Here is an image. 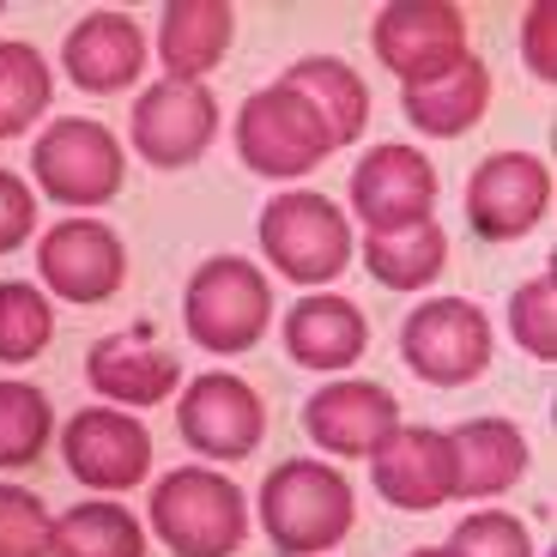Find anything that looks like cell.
Returning a JSON list of instances; mask_svg holds the SVG:
<instances>
[{
    "label": "cell",
    "mask_w": 557,
    "mask_h": 557,
    "mask_svg": "<svg viewBox=\"0 0 557 557\" xmlns=\"http://www.w3.org/2000/svg\"><path fill=\"white\" fill-rule=\"evenodd\" d=\"M358 528V491L334 460H278L261 479V533L278 557H327Z\"/></svg>",
    "instance_id": "1"
},
{
    "label": "cell",
    "mask_w": 557,
    "mask_h": 557,
    "mask_svg": "<svg viewBox=\"0 0 557 557\" xmlns=\"http://www.w3.org/2000/svg\"><path fill=\"white\" fill-rule=\"evenodd\" d=\"M146 516L170 557H237L249 540V497L212 467H170L152 485Z\"/></svg>",
    "instance_id": "2"
},
{
    "label": "cell",
    "mask_w": 557,
    "mask_h": 557,
    "mask_svg": "<svg viewBox=\"0 0 557 557\" xmlns=\"http://www.w3.org/2000/svg\"><path fill=\"white\" fill-rule=\"evenodd\" d=\"M182 327L207 358H243L273 327V285L243 255H212L182 292Z\"/></svg>",
    "instance_id": "3"
},
{
    "label": "cell",
    "mask_w": 557,
    "mask_h": 557,
    "mask_svg": "<svg viewBox=\"0 0 557 557\" xmlns=\"http://www.w3.org/2000/svg\"><path fill=\"white\" fill-rule=\"evenodd\" d=\"M255 231H261L267 267H278L304 292L309 285H334L351 267V249H358L351 219L327 195H315V188H285V195H273L261 207Z\"/></svg>",
    "instance_id": "4"
},
{
    "label": "cell",
    "mask_w": 557,
    "mask_h": 557,
    "mask_svg": "<svg viewBox=\"0 0 557 557\" xmlns=\"http://www.w3.org/2000/svg\"><path fill=\"white\" fill-rule=\"evenodd\" d=\"M237 158H243V170H255V176H267V182H297V176H309V170H321L334 158V134H327V122L309 110L304 91L273 79V85H261V91L243 98Z\"/></svg>",
    "instance_id": "5"
},
{
    "label": "cell",
    "mask_w": 557,
    "mask_h": 557,
    "mask_svg": "<svg viewBox=\"0 0 557 557\" xmlns=\"http://www.w3.org/2000/svg\"><path fill=\"white\" fill-rule=\"evenodd\" d=\"M30 176H37V195H49L55 207L98 212L127 188V152L103 122L67 115V122H49L37 134V146H30Z\"/></svg>",
    "instance_id": "6"
},
{
    "label": "cell",
    "mask_w": 557,
    "mask_h": 557,
    "mask_svg": "<svg viewBox=\"0 0 557 557\" xmlns=\"http://www.w3.org/2000/svg\"><path fill=\"white\" fill-rule=\"evenodd\" d=\"M497 327L473 297H424L400 321V358L431 388H467L491 370Z\"/></svg>",
    "instance_id": "7"
},
{
    "label": "cell",
    "mask_w": 557,
    "mask_h": 557,
    "mask_svg": "<svg viewBox=\"0 0 557 557\" xmlns=\"http://www.w3.org/2000/svg\"><path fill=\"white\" fill-rule=\"evenodd\" d=\"M370 49L376 61L400 79V91L448 73L467 49V13L455 0H388L370 25Z\"/></svg>",
    "instance_id": "8"
},
{
    "label": "cell",
    "mask_w": 557,
    "mask_h": 557,
    "mask_svg": "<svg viewBox=\"0 0 557 557\" xmlns=\"http://www.w3.org/2000/svg\"><path fill=\"white\" fill-rule=\"evenodd\" d=\"M42 292L73 309H98L127 285V243L103 219H61L37 237Z\"/></svg>",
    "instance_id": "9"
},
{
    "label": "cell",
    "mask_w": 557,
    "mask_h": 557,
    "mask_svg": "<svg viewBox=\"0 0 557 557\" xmlns=\"http://www.w3.org/2000/svg\"><path fill=\"white\" fill-rule=\"evenodd\" d=\"M127 139L134 152L152 170H188L212 152L219 139V98L207 85H182V79H158L134 98L127 115Z\"/></svg>",
    "instance_id": "10"
},
{
    "label": "cell",
    "mask_w": 557,
    "mask_h": 557,
    "mask_svg": "<svg viewBox=\"0 0 557 557\" xmlns=\"http://www.w3.org/2000/svg\"><path fill=\"white\" fill-rule=\"evenodd\" d=\"M176 431L207 460H249L267 436V400L237 370H207V376H195L182 388Z\"/></svg>",
    "instance_id": "11"
},
{
    "label": "cell",
    "mask_w": 557,
    "mask_h": 557,
    "mask_svg": "<svg viewBox=\"0 0 557 557\" xmlns=\"http://www.w3.org/2000/svg\"><path fill=\"white\" fill-rule=\"evenodd\" d=\"M552 212V164L540 152H491L467 176V224L485 243H521Z\"/></svg>",
    "instance_id": "12"
},
{
    "label": "cell",
    "mask_w": 557,
    "mask_h": 557,
    "mask_svg": "<svg viewBox=\"0 0 557 557\" xmlns=\"http://www.w3.org/2000/svg\"><path fill=\"white\" fill-rule=\"evenodd\" d=\"M61 460L85 491H134L152 473V431L122 406H85L61 431Z\"/></svg>",
    "instance_id": "13"
},
{
    "label": "cell",
    "mask_w": 557,
    "mask_h": 557,
    "mask_svg": "<svg viewBox=\"0 0 557 557\" xmlns=\"http://www.w3.org/2000/svg\"><path fill=\"white\" fill-rule=\"evenodd\" d=\"M351 212H358L363 237L376 231H406V224L431 219L436 212V170L424 152L400 146V139H382L358 158L351 170Z\"/></svg>",
    "instance_id": "14"
},
{
    "label": "cell",
    "mask_w": 557,
    "mask_h": 557,
    "mask_svg": "<svg viewBox=\"0 0 557 557\" xmlns=\"http://www.w3.org/2000/svg\"><path fill=\"white\" fill-rule=\"evenodd\" d=\"M370 485H376L382 503H394L406 516L460 503L448 431H436V424H394V431L382 436V448L370 455Z\"/></svg>",
    "instance_id": "15"
},
{
    "label": "cell",
    "mask_w": 557,
    "mask_h": 557,
    "mask_svg": "<svg viewBox=\"0 0 557 557\" xmlns=\"http://www.w3.org/2000/svg\"><path fill=\"white\" fill-rule=\"evenodd\" d=\"M146 30H139L134 13H115V7H98L85 13L79 25L61 42V73H67L73 91L85 98H115V91H134L139 73H146Z\"/></svg>",
    "instance_id": "16"
},
{
    "label": "cell",
    "mask_w": 557,
    "mask_h": 557,
    "mask_svg": "<svg viewBox=\"0 0 557 557\" xmlns=\"http://www.w3.org/2000/svg\"><path fill=\"white\" fill-rule=\"evenodd\" d=\"M85 382L98 388L103 406L146 412V406H164L182 388V363L158 346L152 321H134L127 334H110L85 351Z\"/></svg>",
    "instance_id": "17"
},
{
    "label": "cell",
    "mask_w": 557,
    "mask_h": 557,
    "mask_svg": "<svg viewBox=\"0 0 557 557\" xmlns=\"http://www.w3.org/2000/svg\"><path fill=\"white\" fill-rule=\"evenodd\" d=\"M400 424V400L382 382H327L304 400V436L334 460H370Z\"/></svg>",
    "instance_id": "18"
},
{
    "label": "cell",
    "mask_w": 557,
    "mask_h": 557,
    "mask_svg": "<svg viewBox=\"0 0 557 557\" xmlns=\"http://www.w3.org/2000/svg\"><path fill=\"white\" fill-rule=\"evenodd\" d=\"M285 351L304 370L339 376V370H351L370 351V315L339 292H304L292 304V315H285Z\"/></svg>",
    "instance_id": "19"
},
{
    "label": "cell",
    "mask_w": 557,
    "mask_h": 557,
    "mask_svg": "<svg viewBox=\"0 0 557 557\" xmlns=\"http://www.w3.org/2000/svg\"><path fill=\"white\" fill-rule=\"evenodd\" d=\"M231 37H237V7H231V0H170L164 18H158V61H164V79L200 85L224 61Z\"/></svg>",
    "instance_id": "20"
},
{
    "label": "cell",
    "mask_w": 557,
    "mask_h": 557,
    "mask_svg": "<svg viewBox=\"0 0 557 557\" xmlns=\"http://www.w3.org/2000/svg\"><path fill=\"white\" fill-rule=\"evenodd\" d=\"M448 448H455V497H503L509 485L528 479V436L509 418H467L448 431Z\"/></svg>",
    "instance_id": "21"
},
{
    "label": "cell",
    "mask_w": 557,
    "mask_h": 557,
    "mask_svg": "<svg viewBox=\"0 0 557 557\" xmlns=\"http://www.w3.org/2000/svg\"><path fill=\"white\" fill-rule=\"evenodd\" d=\"M400 110H406V122H412L418 134H431V139L473 134V127L485 122V110H491V67L479 55H460L448 73L400 91Z\"/></svg>",
    "instance_id": "22"
},
{
    "label": "cell",
    "mask_w": 557,
    "mask_h": 557,
    "mask_svg": "<svg viewBox=\"0 0 557 557\" xmlns=\"http://www.w3.org/2000/svg\"><path fill=\"white\" fill-rule=\"evenodd\" d=\"M278 79L292 85V91H304L309 110L327 122L334 152L358 146V134L370 127V85L358 79V67H351V61H339V55H304V61H292V67L278 73Z\"/></svg>",
    "instance_id": "23"
},
{
    "label": "cell",
    "mask_w": 557,
    "mask_h": 557,
    "mask_svg": "<svg viewBox=\"0 0 557 557\" xmlns=\"http://www.w3.org/2000/svg\"><path fill=\"white\" fill-rule=\"evenodd\" d=\"M443 267H448V231L436 219L363 237V273L376 278L382 292H424Z\"/></svg>",
    "instance_id": "24"
},
{
    "label": "cell",
    "mask_w": 557,
    "mask_h": 557,
    "mask_svg": "<svg viewBox=\"0 0 557 557\" xmlns=\"http://www.w3.org/2000/svg\"><path fill=\"white\" fill-rule=\"evenodd\" d=\"M49 557H146V528L110 497L73 503L67 516H55Z\"/></svg>",
    "instance_id": "25"
},
{
    "label": "cell",
    "mask_w": 557,
    "mask_h": 557,
    "mask_svg": "<svg viewBox=\"0 0 557 557\" xmlns=\"http://www.w3.org/2000/svg\"><path fill=\"white\" fill-rule=\"evenodd\" d=\"M55 103V73L37 42H0V139L37 127Z\"/></svg>",
    "instance_id": "26"
},
{
    "label": "cell",
    "mask_w": 557,
    "mask_h": 557,
    "mask_svg": "<svg viewBox=\"0 0 557 557\" xmlns=\"http://www.w3.org/2000/svg\"><path fill=\"white\" fill-rule=\"evenodd\" d=\"M49 436H55V406H49V394L37 382L7 376L0 382V473L37 467Z\"/></svg>",
    "instance_id": "27"
},
{
    "label": "cell",
    "mask_w": 557,
    "mask_h": 557,
    "mask_svg": "<svg viewBox=\"0 0 557 557\" xmlns=\"http://www.w3.org/2000/svg\"><path fill=\"white\" fill-rule=\"evenodd\" d=\"M55 339V304L42 285L0 278V363H30Z\"/></svg>",
    "instance_id": "28"
},
{
    "label": "cell",
    "mask_w": 557,
    "mask_h": 557,
    "mask_svg": "<svg viewBox=\"0 0 557 557\" xmlns=\"http://www.w3.org/2000/svg\"><path fill=\"white\" fill-rule=\"evenodd\" d=\"M503 327L533 363H557V273H533L509 292Z\"/></svg>",
    "instance_id": "29"
},
{
    "label": "cell",
    "mask_w": 557,
    "mask_h": 557,
    "mask_svg": "<svg viewBox=\"0 0 557 557\" xmlns=\"http://www.w3.org/2000/svg\"><path fill=\"white\" fill-rule=\"evenodd\" d=\"M448 557H533V533L509 509H473L455 521V540L443 545Z\"/></svg>",
    "instance_id": "30"
},
{
    "label": "cell",
    "mask_w": 557,
    "mask_h": 557,
    "mask_svg": "<svg viewBox=\"0 0 557 557\" xmlns=\"http://www.w3.org/2000/svg\"><path fill=\"white\" fill-rule=\"evenodd\" d=\"M55 540V516L37 491L0 485V557H49Z\"/></svg>",
    "instance_id": "31"
},
{
    "label": "cell",
    "mask_w": 557,
    "mask_h": 557,
    "mask_svg": "<svg viewBox=\"0 0 557 557\" xmlns=\"http://www.w3.org/2000/svg\"><path fill=\"white\" fill-rule=\"evenodd\" d=\"M37 237V188L18 170H0V255L25 249Z\"/></svg>",
    "instance_id": "32"
},
{
    "label": "cell",
    "mask_w": 557,
    "mask_h": 557,
    "mask_svg": "<svg viewBox=\"0 0 557 557\" xmlns=\"http://www.w3.org/2000/svg\"><path fill=\"white\" fill-rule=\"evenodd\" d=\"M521 55H528V73L552 85L557 79V7L552 0H533L528 18H521Z\"/></svg>",
    "instance_id": "33"
},
{
    "label": "cell",
    "mask_w": 557,
    "mask_h": 557,
    "mask_svg": "<svg viewBox=\"0 0 557 557\" xmlns=\"http://www.w3.org/2000/svg\"><path fill=\"white\" fill-rule=\"evenodd\" d=\"M406 557H448L443 545H418V552H406Z\"/></svg>",
    "instance_id": "34"
},
{
    "label": "cell",
    "mask_w": 557,
    "mask_h": 557,
    "mask_svg": "<svg viewBox=\"0 0 557 557\" xmlns=\"http://www.w3.org/2000/svg\"><path fill=\"white\" fill-rule=\"evenodd\" d=\"M0 13H7V7H0Z\"/></svg>",
    "instance_id": "35"
}]
</instances>
